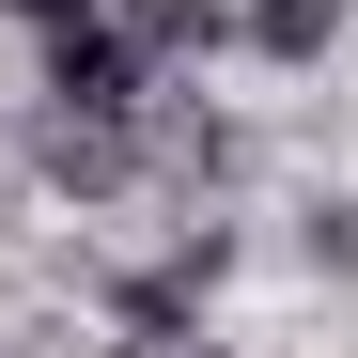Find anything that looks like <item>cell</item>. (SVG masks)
<instances>
[{
  "label": "cell",
  "instance_id": "6da1fadb",
  "mask_svg": "<svg viewBox=\"0 0 358 358\" xmlns=\"http://www.w3.org/2000/svg\"><path fill=\"white\" fill-rule=\"evenodd\" d=\"M234 265H250V234H234L218 203H187V218H171V250H156V265H109V280H94V312L125 327V343H141V327H203V296H218Z\"/></svg>",
  "mask_w": 358,
  "mask_h": 358
},
{
  "label": "cell",
  "instance_id": "7a4b0ae2",
  "mask_svg": "<svg viewBox=\"0 0 358 358\" xmlns=\"http://www.w3.org/2000/svg\"><path fill=\"white\" fill-rule=\"evenodd\" d=\"M16 156H31L47 203H125V187H141V125H125V109H47V94H31Z\"/></svg>",
  "mask_w": 358,
  "mask_h": 358
},
{
  "label": "cell",
  "instance_id": "3957f363",
  "mask_svg": "<svg viewBox=\"0 0 358 358\" xmlns=\"http://www.w3.org/2000/svg\"><path fill=\"white\" fill-rule=\"evenodd\" d=\"M141 171H156V187H187V203H218L234 171H250V125H234L218 94L156 78V94H141Z\"/></svg>",
  "mask_w": 358,
  "mask_h": 358
},
{
  "label": "cell",
  "instance_id": "277c9868",
  "mask_svg": "<svg viewBox=\"0 0 358 358\" xmlns=\"http://www.w3.org/2000/svg\"><path fill=\"white\" fill-rule=\"evenodd\" d=\"M31 94H47V109H125V125H141V94H156V63L125 47V16L94 0V16H63V31H31Z\"/></svg>",
  "mask_w": 358,
  "mask_h": 358
},
{
  "label": "cell",
  "instance_id": "5b68a950",
  "mask_svg": "<svg viewBox=\"0 0 358 358\" xmlns=\"http://www.w3.org/2000/svg\"><path fill=\"white\" fill-rule=\"evenodd\" d=\"M109 16H125V47H141L156 78H171V63H218V47H234V0H109Z\"/></svg>",
  "mask_w": 358,
  "mask_h": 358
},
{
  "label": "cell",
  "instance_id": "8992f818",
  "mask_svg": "<svg viewBox=\"0 0 358 358\" xmlns=\"http://www.w3.org/2000/svg\"><path fill=\"white\" fill-rule=\"evenodd\" d=\"M343 16L358 0H234V47H250V63H327Z\"/></svg>",
  "mask_w": 358,
  "mask_h": 358
},
{
  "label": "cell",
  "instance_id": "52a82bcc",
  "mask_svg": "<svg viewBox=\"0 0 358 358\" xmlns=\"http://www.w3.org/2000/svg\"><path fill=\"white\" fill-rule=\"evenodd\" d=\"M296 265H312V280H358V187H312V203H296Z\"/></svg>",
  "mask_w": 358,
  "mask_h": 358
},
{
  "label": "cell",
  "instance_id": "ba28073f",
  "mask_svg": "<svg viewBox=\"0 0 358 358\" xmlns=\"http://www.w3.org/2000/svg\"><path fill=\"white\" fill-rule=\"evenodd\" d=\"M0 358H125V327H63V312H31Z\"/></svg>",
  "mask_w": 358,
  "mask_h": 358
},
{
  "label": "cell",
  "instance_id": "9c48e42d",
  "mask_svg": "<svg viewBox=\"0 0 358 358\" xmlns=\"http://www.w3.org/2000/svg\"><path fill=\"white\" fill-rule=\"evenodd\" d=\"M125 358H234V343H203V327H141Z\"/></svg>",
  "mask_w": 358,
  "mask_h": 358
},
{
  "label": "cell",
  "instance_id": "30bf717a",
  "mask_svg": "<svg viewBox=\"0 0 358 358\" xmlns=\"http://www.w3.org/2000/svg\"><path fill=\"white\" fill-rule=\"evenodd\" d=\"M0 16H16V31H63V16H94V0H0Z\"/></svg>",
  "mask_w": 358,
  "mask_h": 358
}]
</instances>
